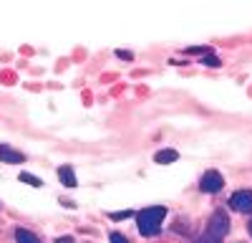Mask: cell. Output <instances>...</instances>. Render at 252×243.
Segmentation results:
<instances>
[{
  "instance_id": "5bb4252c",
  "label": "cell",
  "mask_w": 252,
  "mask_h": 243,
  "mask_svg": "<svg viewBox=\"0 0 252 243\" xmlns=\"http://www.w3.org/2000/svg\"><path fill=\"white\" fill-rule=\"evenodd\" d=\"M56 243H73V241H71V238H68V236H66V238H58V241H56Z\"/></svg>"
},
{
  "instance_id": "9c48e42d",
  "label": "cell",
  "mask_w": 252,
  "mask_h": 243,
  "mask_svg": "<svg viewBox=\"0 0 252 243\" xmlns=\"http://www.w3.org/2000/svg\"><path fill=\"white\" fill-rule=\"evenodd\" d=\"M20 180H23V182H28L31 188H40V185H43V182H40L35 175H31V172H23V175H20Z\"/></svg>"
},
{
  "instance_id": "7c38bea8",
  "label": "cell",
  "mask_w": 252,
  "mask_h": 243,
  "mask_svg": "<svg viewBox=\"0 0 252 243\" xmlns=\"http://www.w3.org/2000/svg\"><path fill=\"white\" fill-rule=\"evenodd\" d=\"M129 215H131L129 210H124V213H111V218H114V220H119V218H129Z\"/></svg>"
},
{
  "instance_id": "52a82bcc",
  "label": "cell",
  "mask_w": 252,
  "mask_h": 243,
  "mask_svg": "<svg viewBox=\"0 0 252 243\" xmlns=\"http://www.w3.org/2000/svg\"><path fill=\"white\" fill-rule=\"evenodd\" d=\"M15 241H18V243H40V238L33 236V233L26 231V228H18V231H15Z\"/></svg>"
},
{
  "instance_id": "3957f363",
  "label": "cell",
  "mask_w": 252,
  "mask_h": 243,
  "mask_svg": "<svg viewBox=\"0 0 252 243\" xmlns=\"http://www.w3.org/2000/svg\"><path fill=\"white\" fill-rule=\"evenodd\" d=\"M222 185H224V177H222V172H217V170H207V172L202 175V180H199L202 193H217V190H222Z\"/></svg>"
},
{
  "instance_id": "4fadbf2b",
  "label": "cell",
  "mask_w": 252,
  "mask_h": 243,
  "mask_svg": "<svg viewBox=\"0 0 252 243\" xmlns=\"http://www.w3.org/2000/svg\"><path fill=\"white\" fill-rule=\"evenodd\" d=\"M116 56H119V58H126V61H129V58H131V53H129V51H119Z\"/></svg>"
},
{
  "instance_id": "277c9868",
  "label": "cell",
  "mask_w": 252,
  "mask_h": 243,
  "mask_svg": "<svg viewBox=\"0 0 252 243\" xmlns=\"http://www.w3.org/2000/svg\"><path fill=\"white\" fill-rule=\"evenodd\" d=\"M229 208L240 213H252V190H237L229 198Z\"/></svg>"
},
{
  "instance_id": "8992f818",
  "label": "cell",
  "mask_w": 252,
  "mask_h": 243,
  "mask_svg": "<svg viewBox=\"0 0 252 243\" xmlns=\"http://www.w3.org/2000/svg\"><path fill=\"white\" fill-rule=\"evenodd\" d=\"M58 177L66 188H76V175H73V167H61L58 170Z\"/></svg>"
},
{
  "instance_id": "ba28073f",
  "label": "cell",
  "mask_w": 252,
  "mask_h": 243,
  "mask_svg": "<svg viewBox=\"0 0 252 243\" xmlns=\"http://www.w3.org/2000/svg\"><path fill=\"white\" fill-rule=\"evenodd\" d=\"M179 155H177V150H161L159 155H157V162L159 165H169V162H174Z\"/></svg>"
},
{
  "instance_id": "6da1fadb",
  "label": "cell",
  "mask_w": 252,
  "mask_h": 243,
  "mask_svg": "<svg viewBox=\"0 0 252 243\" xmlns=\"http://www.w3.org/2000/svg\"><path fill=\"white\" fill-rule=\"evenodd\" d=\"M166 215V208L161 205H154V208H144L136 220H139V233L141 236H157L161 231V220Z\"/></svg>"
},
{
  "instance_id": "5b68a950",
  "label": "cell",
  "mask_w": 252,
  "mask_h": 243,
  "mask_svg": "<svg viewBox=\"0 0 252 243\" xmlns=\"http://www.w3.org/2000/svg\"><path fill=\"white\" fill-rule=\"evenodd\" d=\"M26 157L20 155L18 150L8 147V145H0V162H8V165H18V162H23Z\"/></svg>"
},
{
  "instance_id": "30bf717a",
  "label": "cell",
  "mask_w": 252,
  "mask_h": 243,
  "mask_svg": "<svg viewBox=\"0 0 252 243\" xmlns=\"http://www.w3.org/2000/svg\"><path fill=\"white\" fill-rule=\"evenodd\" d=\"M204 64H207V66H220V58L212 56V53H207V56H204Z\"/></svg>"
},
{
  "instance_id": "7a4b0ae2",
  "label": "cell",
  "mask_w": 252,
  "mask_h": 243,
  "mask_svg": "<svg viewBox=\"0 0 252 243\" xmlns=\"http://www.w3.org/2000/svg\"><path fill=\"white\" fill-rule=\"evenodd\" d=\"M229 231V218L224 210H215L212 218L207 223V231H204V243H222V238Z\"/></svg>"
},
{
  "instance_id": "9a60e30c",
  "label": "cell",
  "mask_w": 252,
  "mask_h": 243,
  "mask_svg": "<svg viewBox=\"0 0 252 243\" xmlns=\"http://www.w3.org/2000/svg\"><path fill=\"white\" fill-rule=\"evenodd\" d=\"M250 233H252V220H250Z\"/></svg>"
},
{
  "instance_id": "8fae6325",
  "label": "cell",
  "mask_w": 252,
  "mask_h": 243,
  "mask_svg": "<svg viewBox=\"0 0 252 243\" xmlns=\"http://www.w3.org/2000/svg\"><path fill=\"white\" fill-rule=\"evenodd\" d=\"M111 243H129V238L121 233H111Z\"/></svg>"
}]
</instances>
